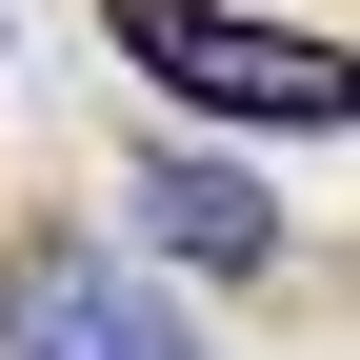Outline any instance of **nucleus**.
<instances>
[{"instance_id":"1","label":"nucleus","mask_w":360,"mask_h":360,"mask_svg":"<svg viewBox=\"0 0 360 360\" xmlns=\"http://www.w3.org/2000/svg\"><path fill=\"white\" fill-rule=\"evenodd\" d=\"M120 60H141L160 101H200V120H260V141H340V120H360V60H340V40L220 20V0H120Z\"/></svg>"},{"instance_id":"2","label":"nucleus","mask_w":360,"mask_h":360,"mask_svg":"<svg viewBox=\"0 0 360 360\" xmlns=\"http://www.w3.org/2000/svg\"><path fill=\"white\" fill-rule=\"evenodd\" d=\"M0 340H20V360H200L180 300H141L120 260H80V240H40L20 281H0Z\"/></svg>"},{"instance_id":"3","label":"nucleus","mask_w":360,"mask_h":360,"mask_svg":"<svg viewBox=\"0 0 360 360\" xmlns=\"http://www.w3.org/2000/svg\"><path fill=\"white\" fill-rule=\"evenodd\" d=\"M141 220H160L180 260H200V281H260V260H281V200H260L240 160H180V141L141 160Z\"/></svg>"}]
</instances>
